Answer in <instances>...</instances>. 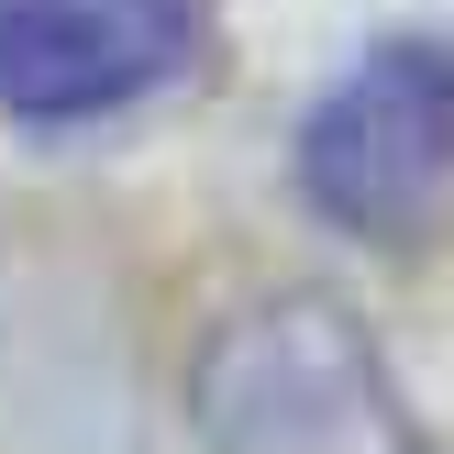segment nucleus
Masks as SVG:
<instances>
[{
    "label": "nucleus",
    "instance_id": "f257e3e1",
    "mask_svg": "<svg viewBox=\"0 0 454 454\" xmlns=\"http://www.w3.org/2000/svg\"><path fill=\"white\" fill-rule=\"evenodd\" d=\"M200 421L222 454H433L388 399L355 310L310 288L222 322V344L200 355Z\"/></svg>",
    "mask_w": 454,
    "mask_h": 454
},
{
    "label": "nucleus",
    "instance_id": "f03ea898",
    "mask_svg": "<svg viewBox=\"0 0 454 454\" xmlns=\"http://www.w3.org/2000/svg\"><path fill=\"white\" fill-rule=\"evenodd\" d=\"M300 189L333 233L411 244L454 189V56L421 34L377 44L300 122Z\"/></svg>",
    "mask_w": 454,
    "mask_h": 454
},
{
    "label": "nucleus",
    "instance_id": "7ed1b4c3",
    "mask_svg": "<svg viewBox=\"0 0 454 454\" xmlns=\"http://www.w3.org/2000/svg\"><path fill=\"white\" fill-rule=\"evenodd\" d=\"M200 44V0H0V111L89 122L167 89Z\"/></svg>",
    "mask_w": 454,
    "mask_h": 454
}]
</instances>
